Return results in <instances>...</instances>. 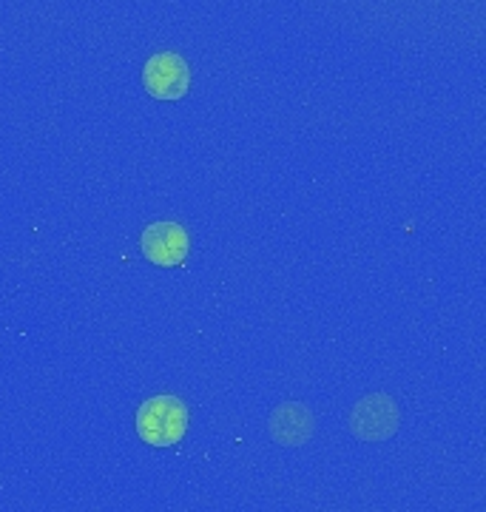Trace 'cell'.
I'll list each match as a JSON object with an SVG mask.
<instances>
[{"label":"cell","instance_id":"obj_3","mask_svg":"<svg viewBox=\"0 0 486 512\" xmlns=\"http://www.w3.org/2000/svg\"><path fill=\"white\" fill-rule=\"evenodd\" d=\"M350 430L361 441H384L396 436L398 430V407L390 396L376 393L367 396L353 407L350 416Z\"/></svg>","mask_w":486,"mask_h":512},{"label":"cell","instance_id":"obj_5","mask_svg":"<svg viewBox=\"0 0 486 512\" xmlns=\"http://www.w3.org/2000/svg\"><path fill=\"white\" fill-rule=\"evenodd\" d=\"M270 436L285 447H299L313 436V416L305 404H282L270 416Z\"/></svg>","mask_w":486,"mask_h":512},{"label":"cell","instance_id":"obj_4","mask_svg":"<svg viewBox=\"0 0 486 512\" xmlns=\"http://www.w3.org/2000/svg\"><path fill=\"white\" fill-rule=\"evenodd\" d=\"M143 254L160 265V268H174L185 262V256L191 251V239L185 234V228L177 222H154L143 231Z\"/></svg>","mask_w":486,"mask_h":512},{"label":"cell","instance_id":"obj_1","mask_svg":"<svg viewBox=\"0 0 486 512\" xmlns=\"http://www.w3.org/2000/svg\"><path fill=\"white\" fill-rule=\"evenodd\" d=\"M188 430V407L177 396H154L137 410V436L151 447H171Z\"/></svg>","mask_w":486,"mask_h":512},{"label":"cell","instance_id":"obj_2","mask_svg":"<svg viewBox=\"0 0 486 512\" xmlns=\"http://www.w3.org/2000/svg\"><path fill=\"white\" fill-rule=\"evenodd\" d=\"M143 83L148 94L157 100H182L191 89V72L180 55L162 52L145 63Z\"/></svg>","mask_w":486,"mask_h":512}]
</instances>
